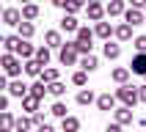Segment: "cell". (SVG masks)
<instances>
[{
	"label": "cell",
	"instance_id": "cell-1",
	"mask_svg": "<svg viewBox=\"0 0 146 132\" xmlns=\"http://www.w3.org/2000/svg\"><path fill=\"white\" fill-rule=\"evenodd\" d=\"M74 36H77V39H74V44H77V50H80L83 55H88V52H91V47H94L91 41H94V36H97V33H91L88 28H80V30L74 33Z\"/></svg>",
	"mask_w": 146,
	"mask_h": 132
},
{
	"label": "cell",
	"instance_id": "cell-2",
	"mask_svg": "<svg viewBox=\"0 0 146 132\" xmlns=\"http://www.w3.org/2000/svg\"><path fill=\"white\" fill-rule=\"evenodd\" d=\"M25 66H22V61L14 55V52H6L3 55V72L8 74V77H19V72H22Z\"/></svg>",
	"mask_w": 146,
	"mask_h": 132
},
{
	"label": "cell",
	"instance_id": "cell-3",
	"mask_svg": "<svg viewBox=\"0 0 146 132\" xmlns=\"http://www.w3.org/2000/svg\"><path fill=\"white\" fill-rule=\"evenodd\" d=\"M116 96L121 99L124 105H130V107L135 105V102H141V94H138V88H135V85H127V82H124L121 88L116 91Z\"/></svg>",
	"mask_w": 146,
	"mask_h": 132
},
{
	"label": "cell",
	"instance_id": "cell-4",
	"mask_svg": "<svg viewBox=\"0 0 146 132\" xmlns=\"http://www.w3.org/2000/svg\"><path fill=\"white\" fill-rule=\"evenodd\" d=\"M77 55H80V50H77V44L72 41V44H64V47H61V55L58 58H61L64 66H74L77 63Z\"/></svg>",
	"mask_w": 146,
	"mask_h": 132
},
{
	"label": "cell",
	"instance_id": "cell-5",
	"mask_svg": "<svg viewBox=\"0 0 146 132\" xmlns=\"http://www.w3.org/2000/svg\"><path fill=\"white\" fill-rule=\"evenodd\" d=\"M28 88H31V85H25L22 80H14V82H11V85H8V96L25 99V96H28Z\"/></svg>",
	"mask_w": 146,
	"mask_h": 132
},
{
	"label": "cell",
	"instance_id": "cell-6",
	"mask_svg": "<svg viewBox=\"0 0 146 132\" xmlns=\"http://www.w3.org/2000/svg\"><path fill=\"white\" fill-rule=\"evenodd\" d=\"M88 19L91 22H102V16L108 14V8H102V3H88Z\"/></svg>",
	"mask_w": 146,
	"mask_h": 132
},
{
	"label": "cell",
	"instance_id": "cell-7",
	"mask_svg": "<svg viewBox=\"0 0 146 132\" xmlns=\"http://www.w3.org/2000/svg\"><path fill=\"white\" fill-rule=\"evenodd\" d=\"M124 22H130L135 28V25L146 22V14H141V8H130V11H124Z\"/></svg>",
	"mask_w": 146,
	"mask_h": 132
},
{
	"label": "cell",
	"instance_id": "cell-8",
	"mask_svg": "<svg viewBox=\"0 0 146 132\" xmlns=\"http://www.w3.org/2000/svg\"><path fill=\"white\" fill-rule=\"evenodd\" d=\"M116 94H102V96H97V107L99 110H113L116 107Z\"/></svg>",
	"mask_w": 146,
	"mask_h": 132
},
{
	"label": "cell",
	"instance_id": "cell-9",
	"mask_svg": "<svg viewBox=\"0 0 146 132\" xmlns=\"http://www.w3.org/2000/svg\"><path fill=\"white\" fill-rule=\"evenodd\" d=\"M130 69H132L135 74H143V77H146V52H138V55L132 58Z\"/></svg>",
	"mask_w": 146,
	"mask_h": 132
},
{
	"label": "cell",
	"instance_id": "cell-10",
	"mask_svg": "<svg viewBox=\"0 0 146 132\" xmlns=\"http://www.w3.org/2000/svg\"><path fill=\"white\" fill-rule=\"evenodd\" d=\"M17 55L25 58V61H31V58L36 55V50H33V44H31L28 39H22V41H19V47H17Z\"/></svg>",
	"mask_w": 146,
	"mask_h": 132
},
{
	"label": "cell",
	"instance_id": "cell-11",
	"mask_svg": "<svg viewBox=\"0 0 146 132\" xmlns=\"http://www.w3.org/2000/svg\"><path fill=\"white\" fill-rule=\"evenodd\" d=\"M61 30H64V33H77V30H80V25H77L74 14H66L64 19H61Z\"/></svg>",
	"mask_w": 146,
	"mask_h": 132
},
{
	"label": "cell",
	"instance_id": "cell-12",
	"mask_svg": "<svg viewBox=\"0 0 146 132\" xmlns=\"http://www.w3.org/2000/svg\"><path fill=\"white\" fill-rule=\"evenodd\" d=\"M80 69H86V72H97V69H99L97 55H91V52H88V55H83L80 58Z\"/></svg>",
	"mask_w": 146,
	"mask_h": 132
},
{
	"label": "cell",
	"instance_id": "cell-13",
	"mask_svg": "<svg viewBox=\"0 0 146 132\" xmlns=\"http://www.w3.org/2000/svg\"><path fill=\"white\" fill-rule=\"evenodd\" d=\"M31 94H33V96H39V99H44V94H50V82H44L39 77V80L31 85Z\"/></svg>",
	"mask_w": 146,
	"mask_h": 132
},
{
	"label": "cell",
	"instance_id": "cell-14",
	"mask_svg": "<svg viewBox=\"0 0 146 132\" xmlns=\"http://www.w3.org/2000/svg\"><path fill=\"white\" fill-rule=\"evenodd\" d=\"M3 19H6V25H19V22H22V11L6 8V11H3Z\"/></svg>",
	"mask_w": 146,
	"mask_h": 132
},
{
	"label": "cell",
	"instance_id": "cell-15",
	"mask_svg": "<svg viewBox=\"0 0 146 132\" xmlns=\"http://www.w3.org/2000/svg\"><path fill=\"white\" fill-rule=\"evenodd\" d=\"M41 63L36 61V58H31V61H25V74H31V77H41Z\"/></svg>",
	"mask_w": 146,
	"mask_h": 132
},
{
	"label": "cell",
	"instance_id": "cell-16",
	"mask_svg": "<svg viewBox=\"0 0 146 132\" xmlns=\"http://www.w3.org/2000/svg\"><path fill=\"white\" fill-rule=\"evenodd\" d=\"M116 121L119 124H132V107L130 105L119 107V110H116Z\"/></svg>",
	"mask_w": 146,
	"mask_h": 132
},
{
	"label": "cell",
	"instance_id": "cell-17",
	"mask_svg": "<svg viewBox=\"0 0 146 132\" xmlns=\"http://www.w3.org/2000/svg\"><path fill=\"white\" fill-rule=\"evenodd\" d=\"M94 33H97L99 39L110 41V33H116V30H113V28H110V22H97V28H94Z\"/></svg>",
	"mask_w": 146,
	"mask_h": 132
},
{
	"label": "cell",
	"instance_id": "cell-18",
	"mask_svg": "<svg viewBox=\"0 0 146 132\" xmlns=\"http://www.w3.org/2000/svg\"><path fill=\"white\" fill-rule=\"evenodd\" d=\"M39 102H41L39 96H33V94H28V96L22 99V107H25V113H36V110H39Z\"/></svg>",
	"mask_w": 146,
	"mask_h": 132
},
{
	"label": "cell",
	"instance_id": "cell-19",
	"mask_svg": "<svg viewBox=\"0 0 146 132\" xmlns=\"http://www.w3.org/2000/svg\"><path fill=\"white\" fill-rule=\"evenodd\" d=\"M44 41H47L50 50H52V47H64V41H61V33H58V30H47V33H44Z\"/></svg>",
	"mask_w": 146,
	"mask_h": 132
},
{
	"label": "cell",
	"instance_id": "cell-20",
	"mask_svg": "<svg viewBox=\"0 0 146 132\" xmlns=\"http://www.w3.org/2000/svg\"><path fill=\"white\" fill-rule=\"evenodd\" d=\"M17 28H19V36H22V39H33V33H36V28H33L31 19H22Z\"/></svg>",
	"mask_w": 146,
	"mask_h": 132
},
{
	"label": "cell",
	"instance_id": "cell-21",
	"mask_svg": "<svg viewBox=\"0 0 146 132\" xmlns=\"http://www.w3.org/2000/svg\"><path fill=\"white\" fill-rule=\"evenodd\" d=\"M119 55H121V44H113V41H108V44H105V58H108V61H116Z\"/></svg>",
	"mask_w": 146,
	"mask_h": 132
},
{
	"label": "cell",
	"instance_id": "cell-22",
	"mask_svg": "<svg viewBox=\"0 0 146 132\" xmlns=\"http://www.w3.org/2000/svg\"><path fill=\"white\" fill-rule=\"evenodd\" d=\"M61 129H64V132H77V129H80V118H74V116H66L64 124H61Z\"/></svg>",
	"mask_w": 146,
	"mask_h": 132
},
{
	"label": "cell",
	"instance_id": "cell-23",
	"mask_svg": "<svg viewBox=\"0 0 146 132\" xmlns=\"http://www.w3.org/2000/svg\"><path fill=\"white\" fill-rule=\"evenodd\" d=\"M39 14H41V11H39L36 3H25V6H22V19H36Z\"/></svg>",
	"mask_w": 146,
	"mask_h": 132
},
{
	"label": "cell",
	"instance_id": "cell-24",
	"mask_svg": "<svg viewBox=\"0 0 146 132\" xmlns=\"http://www.w3.org/2000/svg\"><path fill=\"white\" fill-rule=\"evenodd\" d=\"M124 14V0H110L108 3V16H119Z\"/></svg>",
	"mask_w": 146,
	"mask_h": 132
},
{
	"label": "cell",
	"instance_id": "cell-25",
	"mask_svg": "<svg viewBox=\"0 0 146 132\" xmlns=\"http://www.w3.org/2000/svg\"><path fill=\"white\" fill-rule=\"evenodd\" d=\"M130 36H132V25H130V22H124V25L116 28V39H119V41H127Z\"/></svg>",
	"mask_w": 146,
	"mask_h": 132
},
{
	"label": "cell",
	"instance_id": "cell-26",
	"mask_svg": "<svg viewBox=\"0 0 146 132\" xmlns=\"http://www.w3.org/2000/svg\"><path fill=\"white\" fill-rule=\"evenodd\" d=\"M130 72H132V69H124V66H119V69H113V74H110V77H113L119 85H124V82H127V77H130Z\"/></svg>",
	"mask_w": 146,
	"mask_h": 132
},
{
	"label": "cell",
	"instance_id": "cell-27",
	"mask_svg": "<svg viewBox=\"0 0 146 132\" xmlns=\"http://www.w3.org/2000/svg\"><path fill=\"white\" fill-rule=\"evenodd\" d=\"M19 41H22V36H6V39H3V47H6V52H17Z\"/></svg>",
	"mask_w": 146,
	"mask_h": 132
},
{
	"label": "cell",
	"instance_id": "cell-28",
	"mask_svg": "<svg viewBox=\"0 0 146 132\" xmlns=\"http://www.w3.org/2000/svg\"><path fill=\"white\" fill-rule=\"evenodd\" d=\"M14 127H17V118L8 110H3V132H14Z\"/></svg>",
	"mask_w": 146,
	"mask_h": 132
},
{
	"label": "cell",
	"instance_id": "cell-29",
	"mask_svg": "<svg viewBox=\"0 0 146 132\" xmlns=\"http://www.w3.org/2000/svg\"><path fill=\"white\" fill-rule=\"evenodd\" d=\"M36 61H39L41 66H47L50 63V47H39L36 50Z\"/></svg>",
	"mask_w": 146,
	"mask_h": 132
},
{
	"label": "cell",
	"instance_id": "cell-30",
	"mask_svg": "<svg viewBox=\"0 0 146 132\" xmlns=\"http://www.w3.org/2000/svg\"><path fill=\"white\" fill-rule=\"evenodd\" d=\"M91 102H94V91H80V94H77V105H91Z\"/></svg>",
	"mask_w": 146,
	"mask_h": 132
},
{
	"label": "cell",
	"instance_id": "cell-31",
	"mask_svg": "<svg viewBox=\"0 0 146 132\" xmlns=\"http://www.w3.org/2000/svg\"><path fill=\"white\" fill-rule=\"evenodd\" d=\"M31 127H36L33 118H17V127H14V129H17V132H28Z\"/></svg>",
	"mask_w": 146,
	"mask_h": 132
},
{
	"label": "cell",
	"instance_id": "cell-32",
	"mask_svg": "<svg viewBox=\"0 0 146 132\" xmlns=\"http://www.w3.org/2000/svg\"><path fill=\"white\" fill-rule=\"evenodd\" d=\"M83 6H86V0H69L66 3V14H77Z\"/></svg>",
	"mask_w": 146,
	"mask_h": 132
},
{
	"label": "cell",
	"instance_id": "cell-33",
	"mask_svg": "<svg viewBox=\"0 0 146 132\" xmlns=\"http://www.w3.org/2000/svg\"><path fill=\"white\" fill-rule=\"evenodd\" d=\"M50 94H52V96H64V94H66V85H64V82H50Z\"/></svg>",
	"mask_w": 146,
	"mask_h": 132
},
{
	"label": "cell",
	"instance_id": "cell-34",
	"mask_svg": "<svg viewBox=\"0 0 146 132\" xmlns=\"http://www.w3.org/2000/svg\"><path fill=\"white\" fill-rule=\"evenodd\" d=\"M50 113L58 116V118H66V105H64V102H55V105L50 107Z\"/></svg>",
	"mask_w": 146,
	"mask_h": 132
},
{
	"label": "cell",
	"instance_id": "cell-35",
	"mask_svg": "<svg viewBox=\"0 0 146 132\" xmlns=\"http://www.w3.org/2000/svg\"><path fill=\"white\" fill-rule=\"evenodd\" d=\"M41 80L44 82H55L58 80V69H44V72H41Z\"/></svg>",
	"mask_w": 146,
	"mask_h": 132
},
{
	"label": "cell",
	"instance_id": "cell-36",
	"mask_svg": "<svg viewBox=\"0 0 146 132\" xmlns=\"http://www.w3.org/2000/svg\"><path fill=\"white\" fill-rule=\"evenodd\" d=\"M72 82H74V85H86V82H88V77H86V69L74 72V74H72Z\"/></svg>",
	"mask_w": 146,
	"mask_h": 132
},
{
	"label": "cell",
	"instance_id": "cell-37",
	"mask_svg": "<svg viewBox=\"0 0 146 132\" xmlns=\"http://www.w3.org/2000/svg\"><path fill=\"white\" fill-rule=\"evenodd\" d=\"M135 50H138V52H146V36H138V39H135Z\"/></svg>",
	"mask_w": 146,
	"mask_h": 132
},
{
	"label": "cell",
	"instance_id": "cell-38",
	"mask_svg": "<svg viewBox=\"0 0 146 132\" xmlns=\"http://www.w3.org/2000/svg\"><path fill=\"white\" fill-rule=\"evenodd\" d=\"M121 127H124V124H119V121H116V124H108L105 132H121Z\"/></svg>",
	"mask_w": 146,
	"mask_h": 132
},
{
	"label": "cell",
	"instance_id": "cell-39",
	"mask_svg": "<svg viewBox=\"0 0 146 132\" xmlns=\"http://www.w3.org/2000/svg\"><path fill=\"white\" fill-rule=\"evenodd\" d=\"M33 124H36V127H41V124H44V116H41V113H33Z\"/></svg>",
	"mask_w": 146,
	"mask_h": 132
},
{
	"label": "cell",
	"instance_id": "cell-40",
	"mask_svg": "<svg viewBox=\"0 0 146 132\" xmlns=\"http://www.w3.org/2000/svg\"><path fill=\"white\" fill-rule=\"evenodd\" d=\"M132 8H146V0H130Z\"/></svg>",
	"mask_w": 146,
	"mask_h": 132
},
{
	"label": "cell",
	"instance_id": "cell-41",
	"mask_svg": "<svg viewBox=\"0 0 146 132\" xmlns=\"http://www.w3.org/2000/svg\"><path fill=\"white\" fill-rule=\"evenodd\" d=\"M66 3H69V0H52V6H55V8H66Z\"/></svg>",
	"mask_w": 146,
	"mask_h": 132
},
{
	"label": "cell",
	"instance_id": "cell-42",
	"mask_svg": "<svg viewBox=\"0 0 146 132\" xmlns=\"http://www.w3.org/2000/svg\"><path fill=\"white\" fill-rule=\"evenodd\" d=\"M0 110H8V96H0Z\"/></svg>",
	"mask_w": 146,
	"mask_h": 132
},
{
	"label": "cell",
	"instance_id": "cell-43",
	"mask_svg": "<svg viewBox=\"0 0 146 132\" xmlns=\"http://www.w3.org/2000/svg\"><path fill=\"white\" fill-rule=\"evenodd\" d=\"M138 94H141V102L146 105V85H141V88H138Z\"/></svg>",
	"mask_w": 146,
	"mask_h": 132
},
{
	"label": "cell",
	"instance_id": "cell-44",
	"mask_svg": "<svg viewBox=\"0 0 146 132\" xmlns=\"http://www.w3.org/2000/svg\"><path fill=\"white\" fill-rule=\"evenodd\" d=\"M39 132H55V129H52L50 124H41V127H39Z\"/></svg>",
	"mask_w": 146,
	"mask_h": 132
},
{
	"label": "cell",
	"instance_id": "cell-45",
	"mask_svg": "<svg viewBox=\"0 0 146 132\" xmlns=\"http://www.w3.org/2000/svg\"><path fill=\"white\" fill-rule=\"evenodd\" d=\"M88 3H99V0H88Z\"/></svg>",
	"mask_w": 146,
	"mask_h": 132
},
{
	"label": "cell",
	"instance_id": "cell-46",
	"mask_svg": "<svg viewBox=\"0 0 146 132\" xmlns=\"http://www.w3.org/2000/svg\"><path fill=\"white\" fill-rule=\"evenodd\" d=\"M22 3H31V0H22Z\"/></svg>",
	"mask_w": 146,
	"mask_h": 132
},
{
	"label": "cell",
	"instance_id": "cell-47",
	"mask_svg": "<svg viewBox=\"0 0 146 132\" xmlns=\"http://www.w3.org/2000/svg\"><path fill=\"white\" fill-rule=\"evenodd\" d=\"M61 132H64V129H61Z\"/></svg>",
	"mask_w": 146,
	"mask_h": 132
},
{
	"label": "cell",
	"instance_id": "cell-48",
	"mask_svg": "<svg viewBox=\"0 0 146 132\" xmlns=\"http://www.w3.org/2000/svg\"><path fill=\"white\" fill-rule=\"evenodd\" d=\"M14 132H17V129H14Z\"/></svg>",
	"mask_w": 146,
	"mask_h": 132
}]
</instances>
